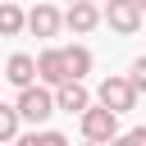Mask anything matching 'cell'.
Wrapping results in <instances>:
<instances>
[{
  "mask_svg": "<svg viewBox=\"0 0 146 146\" xmlns=\"http://www.w3.org/2000/svg\"><path fill=\"white\" fill-rule=\"evenodd\" d=\"M0 78H5V82H14L18 91H23V87H32V82H36V64H32V55H23V50H18V55H9V64H5V73H0Z\"/></svg>",
  "mask_w": 146,
  "mask_h": 146,
  "instance_id": "9c48e42d",
  "label": "cell"
},
{
  "mask_svg": "<svg viewBox=\"0 0 146 146\" xmlns=\"http://www.w3.org/2000/svg\"><path fill=\"white\" fill-rule=\"evenodd\" d=\"M132 5H137V9H146V0H132Z\"/></svg>",
  "mask_w": 146,
  "mask_h": 146,
  "instance_id": "2e32d148",
  "label": "cell"
},
{
  "mask_svg": "<svg viewBox=\"0 0 146 146\" xmlns=\"http://www.w3.org/2000/svg\"><path fill=\"white\" fill-rule=\"evenodd\" d=\"M14 114H18V123H32V128H36V123H46V119L55 114V96H50L46 87H36V82H32V87H23V91H18Z\"/></svg>",
  "mask_w": 146,
  "mask_h": 146,
  "instance_id": "6da1fadb",
  "label": "cell"
},
{
  "mask_svg": "<svg viewBox=\"0 0 146 146\" xmlns=\"http://www.w3.org/2000/svg\"><path fill=\"white\" fill-rule=\"evenodd\" d=\"M78 119H82V137H87L91 146H105V141L119 137V119H114L110 110H100V105H87Z\"/></svg>",
  "mask_w": 146,
  "mask_h": 146,
  "instance_id": "3957f363",
  "label": "cell"
},
{
  "mask_svg": "<svg viewBox=\"0 0 146 146\" xmlns=\"http://www.w3.org/2000/svg\"><path fill=\"white\" fill-rule=\"evenodd\" d=\"M64 50V68H68V82H82L91 73V50L87 46H59Z\"/></svg>",
  "mask_w": 146,
  "mask_h": 146,
  "instance_id": "30bf717a",
  "label": "cell"
},
{
  "mask_svg": "<svg viewBox=\"0 0 146 146\" xmlns=\"http://www.w3.org/2000/svg\"><path fill=\"white\" fill-rule=\"evenodd\" d=\"M68 5H78V0H68Z\"/></svg>",
  "mask_w": 146,
  "mask_h": 146,
  "instance_id": "ac0fdd59",
  "label": "cell"
},
{
  "mask_svg": "<svg viewBox=\"0 0 146 146\" xmlns=\"http://www.w3.org/2000/svg\"><path fill=\"white\" fill-rule=\"evenodd\" d=\"M96 105H100V110H110V114L119 119V114H128V110H137V91L128 87V78H119V73H110V78L100 82V91H96Z\"/></svg>",
  "mask_w": 146,
  "mask_h": 146,
  "instance_id": "7a4b0ae2",
  "label": "cell"
},
{
  "mask_svg": "<svg viewBox=\"0 0 146 146\" xmlns=\"http://www.w3.org/2000/svg\"><path fill=\"white\" fill-rule=\"evenodd\" d=\"M32 64H36V87H64L68 82V68H64V50L59 46H46L41 55H32Z\"/></svg>",
  "mask_w": 146,
  "mask_h": 146,
  "instance_id": "277c9868",
  "label": "cell"
},
{
  "mask_svg": "<svg viewBox=\"0 0 146 146\" xmlns=\"http://www.w3.org/2000/svg\"><path fill=\"white\" fill-rule=\"evenodd\" d=\"M100 23H110L119 36H137V32H141V9H137L132 0H110V5L100 9Z\"/></svg>",
  "mask_w": 146,
  "mask_h": 146,
  "instance_id": "5b68a950",
  "label": "cell"
},
{
  "mask_svg": "<svg viewBox=\"0 0 146 146\" xmlns=\"http://www.w3.org/2000/svg\"><path fill=\"white\" fill-rule=\"evenodd\" d=\"M32 146H68V137L55 132V128H41V132L32 128Z\"/></svg>",
  "mask_w": 146,
  "mask_h": 146,
  "instance_id": "4fadbf2b",
  "label": "cell"
},
{
  "mask_svg": "<svg viewBox=\"0 0 146 146\" xmlns=\"http://www.w3.org/2000/svg\"><path fill=\"white\" fill-rule=\"evenodd\" d=\"M128 87L141 96L146 91V59H132V68H128Z\"/></svg>",
  "mask_w": 146,
  "mask_h": 146,
  "instance_id": "5bb4252c",
  "label": "cell"
},
{
  "mask_svg": "<svg viewBox=\"0 0 146 146\" xmlns=\"http://www.w3.org/2000/svg\"><path fill=\"white\" fill-rule=\"evenodd\" d=\"M82 146H91V141H82Z\"/></svg>",
  "mask_w": 146,
  "mask_h": 146,
  "instance_id": "d6986e66",
  "label": "cell"
},
{
  "mask_svg": "<svg viewBox=\"0 0 146 146\" xmlns=\"http://www.w3.org/2000/svg\"><path fill=\"white\" fill-rule=\"evenodd\" d=\"M23 27H27L32 36H46V41H50V36H59L64 18H59V9H55V5H46V0H41V5H32V9L23 14Z\"/></svg>",
  "mask_w": 146,
  "mask_h": 146,
  "instance_id": "52a82bcc",
  "label": "cell"
},
{
  "mask_svg": "<svg viewBox=\"0 0 146 146\" xmlns=\"http://www.w3.org/2000/svg\"><path fill=\"white\" fill-rule=\"evenodd\" d=\"M59 18H64V27H68L73 36H87V32L100 27V5H96V0H78V5H68Z\"/></svg>",
  "mask_w": 146,
  "mask_h": 146,
  "instance_id": "8992f818",
  "label": "cell"
},
{
  "mask_svg": "<svg viewBox=\"0 0 146 146\" xmlns=\"http://www.w3.org/2000/svg\"><path fill=\"white\" fill-rule=\"evenodd\" d=\"M14 137H18V114H14V105L0 100V141H14Z\"/></svg>",
  "mask_w": 146,
  "mask_h": 146,
  "instance_id": "7c38bea8",
  "label": "cell"
},
{
  "mask_svg": "<svg viewBox=\"0 0 146 146\" xmlns=\"http://www.w3.org/2000/svg\"><path fill=\"white\" fill-rule=\"evenodd\" d=\"M105 146H146V128H132V132H119L114 141H105Z\"/></svg>",
  "mask_w": 146,
  "mask_h": 146,
  "instance_id": "9a60e30c",
  "label": "cell"
},
{
  "mask_svg": "<svg viewBox=\"0 0 146 146\" xmlns=\"http://www.w3.org/2000/svg\"><path fill=\"white\" fill-rule=\"evenodd\" d=\"M50 96H55V110H64V114H82V110L91 105V91H87L82 82H64V87H55Z\"/></svg>",
  "mask_w": 146,
  "mask_h": 146,
  "instance_id": "ba28073f",
  "label": "cell"
},
{
  "mask_svg": "<svg viewBox=\"0 0 146 146\" xmlns=\"http://www.w3.org/2000/svg\"><path fill=\"white\" fill-rule=\"evenodd\" d=\"M5 5H18V0H5Z\"/></svg>",
  "mask_w": 146,
  "mask_h": 146,
  "instance_id": "e0dca14e",
  "label": "cell"
},
{
  "mask_svg": "<svg viewBox=\"0 0 146 146\" xmlns=\"http://www.w3.org/2000/svg\"><path fill=\"white\" fill-rule=\"evenodd\" d=\"M18 32H23V5L0 0V36H18Z\"/></svg>",
  "mask_w": 146,
  "mask_h": 146,
  "instance_id": "8fae6325",
  "label": "cell"
}]
</instances>
